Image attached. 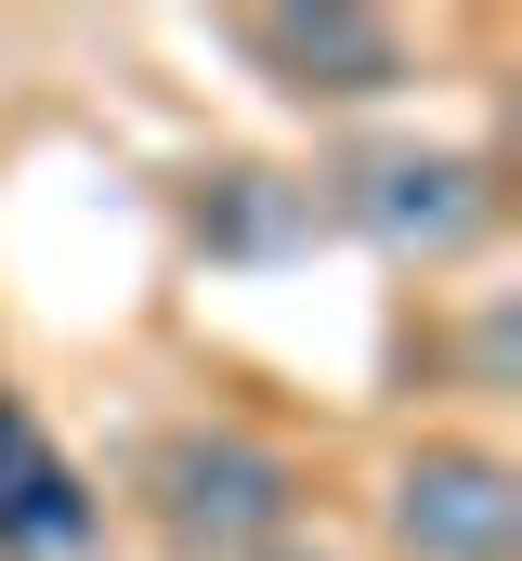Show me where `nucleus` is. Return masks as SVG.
Here are the masks:
<instances>
[{
    "instance_id": "f03ea898",
    "label": "nucleus",
    "mask_w": 522,
    "mask_h": 561,
    "mask_svg": "<svg viewBox=\"0 0 522 561\" xmlns=\"http://www.w3.org/2000/svg\"><path fill=\"white\" fill-rule=\"evenodd\" d=\"M392 523H405V549H418V561H510V536H522V483L497 470V457L431 444V457L392 483Z\"/></svg>"
},
{
    "instance_id": "f257e3e1",
    "label": "nucleus",
    "mask_w": 522,
    "mask_h": 561,
    "mask_svg": "<svg viewBox=\"0 0 522 561\" xmlns=\"http://www.w3.org/2000/svg\"><path fill=\"white\" fill-rule=\"evenodd\" d=\"M157 510L183 549H261L287 523V457L274 444H236V431H183L157 457Z\"/></svg>"
},
{
    "instance_id": "7ed1b4c3",
    "label": "nucleus",
    "mask_w": 522,
    "mask_h": 561,
    "mask_svg": "<svg viewBox=\"0 0 522 561\" xmlns=\"http://www.w3.org/2000/svg\"><path fill=\"white\" fill-rule=\"evenodd\" d=\"M353 222H366L379 249H457V236L484 222V157H457V144L366 157V170H353Z\"/></svg>"
},
{
    "instance_id": "20e7f679",
    "label": "nucleus",
    "mask_w": 522,
    "mask_h": 561,
    "mask_svg": "<svg viewBox=\"0 0 522 561\" xmlns=\"http://www.w3.org/2000/svg\"><path fill=\"white\" fill-rule=\"evenodd\" d=\"M92 549V483L53 457V431L0 405V561H79Z\"/></svg>"
},
{
    "instance_id": "423d86ee",
    "label": "nucleus",
    "mask_w": 522,
    "mask_h": 561,
    "mask_svg": "<svg viewBox=\"0 0 522 561\" xmlns=\"http://www.w3.org/2000/svg\"><path fill=\"white\" fill-rule=\"evenodd\" d=\"M287 222H300V196H274V170H236V183L209 196V236H236V249L287 236Z\"/></svg>"
},
{
    "instance_id": "0eeeda50",
    "label": "nucleus",
    "mask_w": 522,
    "mask_h": 561,
    "mask_svg": "<svg viewBox=\"0 0 522 561\" xmlns=\"http://www.w3.org/2000/svg\"><path fill=\"white\" fill-rule=\"evenodd\" d=\"M287 561H300V549H287Z\"/></svg>"
},
{
    "instance_id": "39448f33",
    "label": "nucleus",
    "mask_w": 522,
    "mask_h": 561,
    "mask_svg": "<svg viewBox=\"0 0 522 561\" xmlns=\"http://www.w3.org/2000/svg\"><path fill=\"white\" fill-rule=\"evenodd\" d=\"M249 53L287 79V92H392L405 79V39H392L379 13H249Z\"/></svg>"
}]
</instances>
